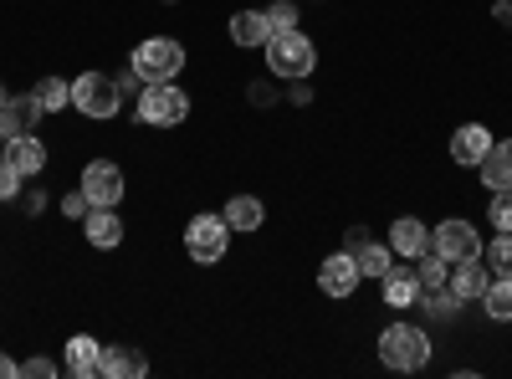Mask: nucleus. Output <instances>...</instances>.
I'll list each match as a JSON object with an SVG mask.
<instances>
[{
	"instance_id": "1",
	"label": "nucleus",
	"mask_w": 512,
	"mask_h": 379,
	"mask_svg": "<svg viewBox=\"0 0 512 379\" xmlns=\"http://www.w3.org/2000/svg\"><path fill=\"white\" fill-rule=\"evenodd\" d=\"M262 52H267L272 77H287V82H308L313 67H318V47H313L303 31H277V36H267Z\"/></svg>"
},
{
	"instance_id": "2",
	"label": "nucleus",
	"mask_w": 512,
	"mask_h": 379,
	"mask_svg": "<svg viewBox=\"0 0 512 379\" xmlns=\"http://www.w3.org/2000/svg\"><path fill=\"white\" fill-rule=\"evenodd\" d=\"M379 359L400 374H415V369L431 364V339H425V328H415V323H390L379 333Z\"/></svg>"
},
{
	"instance_id": "3",
	"label": "nucleus",
	"mask_w": 512,
	"mask_h": 379,
	"mask_svg": "<svg viewBox=\"0 0 512 379\" xmlns=\"http://www.w3.org/2000/svg\"><path fill=\"white\" fill-rule=\"evenodd\" d=\"M128 67H134L144 82H175L180 67H185V47L175 36H149L134 47V57H128Z\"/></svg>"
},
{
	"instance_id": "4",
	"label": "nucleus",
	"mask_w": 512,
	"mask_h": 379,
	"mask_svg": "<svg viewBox=\"0 0 512 379\" xmlns=\"http://www.w3.org/2000/svg\"><path fill=\"white\" fill-rule=\"evenodd\" d=\"M139 118L149 123V129H175V123L190 118V93L180 88V82H149V88L139 93Z\"/></svg>"
},
{
	"instance_id": "5",
	"label": "nucleus",
	"mask_w": 512,
	"mask_h": 379,
	"mask_svg": "<svg viewBox=\"0 0 512 379\" xmlns=\"http://www.w3.org/2000/svg\"><path fill=\"white\" fill-rule=\"evenodd\" d=\"M72 108L82 113V118H118V108H123V93H118V77H108V72H82L77 82H72Z\"/></svg>"
},
{
	"instance_id": "6",
	"label": "nucleus",
	"mask_w": 512,
	"mask_h": 379,
	"mask_svg": "<svg viewBox=\"0 0 512 379\" xmlns=\"http://www.w3.org/2000/svg\"><path fill=\"white\" fill-rule=\"evenodd\" d=\"M226 246H231V226H226V216H195L190 226H185V251H190V262H200V267H216L221 257H226Z\"/></svg>"
},
{
	"instance_id": "7",
	"label": "nucleus",
	"mask_w": 512,
	"mask_h": 379,
	"mask_svg": "<svg viewBox=\"0 0 512 379\" xmlns=\"http://www.w3.org/2000/svg\"><path fill=\"white\" fill-rule=\"evenodd\" d=\"M431 251L446 262H472V257H482V236L472 221H441L431 231Z\"/></svg>"
},
{
	"instance_id": "8",
	"label": "nucleus",
	"mask_w": 512,
	"mask_h": 379,
	"mask_svg": "<svg viewBox=\"0 0 512 379\" xmlns=\"http://www.w3.org/2000/svg\"><path fill=\"white\" fill-rule=\"evenodd\" d=\"M364 282V272H359V257L354 251H333V257H323V267H318V287L328 292L333 303H344V298H354V287Z\"/></svg>"
},
{
	"instance_id": "9",
	"label": "nucleus",
	"mask_w": 512,
	"mask_h": 379,
	"mask_svg": "<svg viewBox=\"0 0 512 379\" xmlns=\"http://www.w3.org/2000/svg\"><path fill=\"white\" fill-rule=\"evenodd\" d=\"M82 195H88V205H118L123 200V170L113 159H93L88 170H82Z\"/></svg>"
},
{
	"instance_id": "10",
	"label": "nucleus",
	"mask_w": 512,
	"mask_h": 379,
	"mask_svg": "<svg viewBox=\"0 0 512 379\" xmlns=\"http://www.w3.org/2000/svg\"><path fill=\"white\" fill-rule=\"evenodd\" d=\"M62 369H67L72 379L103 374V344L93 339V333H72V339H67V354H62Z\"/></svg>"
},
{
	"instance_id": "11",
	"label": "nucleus",
	"mask_w": 512,
	"mask_h": 379,
	"mask_svg": "<svg viewBox=\"0 0 512 379\" xmlns=\"http://www.w3.org/2000/svg\"><path fill=\"white\" fill-rule=\"evenodd\" d=\"M379 292H384V308H395V313H400V308H415V303H420V292H425V287H420L415 267H400V262H395L390 272L379 277Z\"/></svg>"
},
{
	"instance_id": "12",
	"label": "nucleus",
	"mask_w": 512,
	"mask_h": 379,
	"mask_svg": "<svg viewBox=\"0 0 512 379\" xmlns=\"http://www.w3.org/2000/svg\"><path fill=\"white\" fill-rule=\"evenodd\" d=\"M487 282H492V272H487L482 257H472V262H451V277H446V287L456 292V303H482Z\"/></svg>"
},
{
	"instance_id": "13",
	"label": "nucleus",
	"mask_w": 512,
	"mask_h": 379,
	"mask_svg": "<svg viewBox=\"0 0 512 379\" xmlns=\"http://www.w3.org/2000/svg\"><path fill=\"white\" fill-rule=\"evenodd\" d=\"M36 118H41V103L36 93H16L6 108H0V139H21L36 129Z\"/></svg>"
},
{
	"instance_id": "14",
	"label": "nucleus",
	"mask_w": 512,
	"mask_h": 379,
	"mask_svg": "<svg viewBox=\"0 0 512 379\" xmlns=\"http://www.w3.org/2000/svg\"><path fill=\"white\" fill-rule=\"evenodd\" d=\"M390 251L400 262H415L420 251H431V231H425V221H415V216H400L395 226H390Z\"/></svg>"
},
{
	"instance_id": "15",
	"label": "nucleus",
	"mask_w": 512,
	"mask_h": 379,
	"mask_svg": "<svg viewBox=\"0 0 512 379\" xmlns=\"http://www.w3.org/2000/svg\"><path fill=\"white\" fill-rule=\"evenodd\" d=\"M82 236H88L93 246H103V251H113V246L123 241V221H118V210H113V205H93L88 216H82Z\"/></svg>"
},
{
	"instance_id": "16",
	"label": "nucleus",
	"mask_w": 512,
	"mask_h": 379,
	"mask_svg": "<svg viewBox=\"0 0 512 379\" xmlns=\"http://www.w3.org/2000/svg\"><path fill=\"white\" fill-rule=\"evenodd\" d=\"M103 374L108 379H144L149 374V359L134 344H103Z\"/></svg>"
},
{
	"instance_id": "17",
	"label": "nucleus",
	"mask_w": 512,
	"mask_h": 379,
	"mask_svg": "<svg viewBox=\"0 0 512 379\" xmlns=\"http://www.w3.org/2000/svg\"><path fill=\"white\" fill-rule=\"evenodd\" d=\"M492 149V134L482 129V123H461V129L451 134V159L456 164H482Z\"/></svg>"
},
{
	"instance_id": "18",
	"label": "nucleus",
	"mask_w": 512,
	"mask_h": 379,
	"mask_svg": "<svg viewBox=\"0 0 512 379\" xmlns=\"http://www.w3.org/2000/svg\"><path fill=\"white\" fill-rule=\"evenodd\" d=\"M6 164H11V170H21V175L31 180V175H41V170H47V144H41V139H31V134H21V139H6Z\"/></svg>"
},
{
	"instance_id": "19",
	"label": "nucleus",
	"mask_w": 512,
	"mask_h": 379,
	"mask_svg": "<svg viewBox=\"0 0 512 379\" xmlns=\"http://www.w3.org/2000/svg\"><path fill=\"white\" fill-rule=\"evenodd\" d=\"M477 170H482L487 190H512V139H492V149Z\"/></svg>"
},
{
	"instance_id": "20",
	"label": "nucleus",
	"mask_w": 512,
	"mask_h": 379,
	"mask_svg": "<svg viewBox=\"0 0 512 379\" xmlns=\"http://www.w3.org/2000/svg\"><path fill=\"white\" fill-rule=\"evenodd\" d=\"M221 216H226V226H231V231H262V221H267V205L256 200V195H231Z\"/></svg>"
},
{
	"instance_id": "21",
	"label": "nucleus",
	"mask_w": 512,
	"mask_h": 379,
	"mask_svg": "<svg viewBox=\"0 0 512 379\" xmlns=\"http://www.w3.org/2000/svg\"><path fill=\"white\" fill-rule=\"evenodd\" d=\"M267 36H272V26H267V11H236L231 16V41L236 47H267Z\"/></svg>"
},
{
	"instance_id": "22",
	"label": "nucleus",
	"mask_w": 512,
	"mask_h": 379,
	"mask_svg": "<svg viewBox=\"0 0 512 379\" xmlns=\"http://www.w3.org/2000/svg\"><path fill=\"white\" fill-rule=\"evenodd\" d=\"M482 308H487V318L512 323V277H492V282H487V292H482Z\"/></svg>"
},
{
	"instance_id": "23",
	"label": "nucleus",
	"mask_w": 512,
	"mask_h": 379,
	"mask_svg": "<svg viewBox=\"0 0 512 379\" xmlns=\"http://www.w3.org/2000/svg\"><path fill=\"white\" fill-rule=\"evenodd\" d=\"M31 93H36L41 113H57V108H67V103H72V82H62V77H41Z\"/></svg>"
},
{
	"instance_id": "24",
	"label": "nucleus",
	"mask_w": 512,
	"mask_h": 379,
	"mask_svg": "<svg viewBox=\"0 0 512 379\" xmlns=\"http://www.w3.org/2000/svg\"><path fill=\"white\" fill-rule=\"evenodd\" d=\"M390 267H395V251H390V241H369V246L359 251V272H364V277H374V282H379Z\"/></svg>"
},
{
	"instance_id": "25",
	"label": "nucleus",
	"mask_w": 512,
	"mask_h": 379,
	"mask_svg": "<svg viewBox=\"0 0 512 379\" xmlns=\"http://www.w3.org/2000/svg\"><path fill=\"white\" fill-rule=\"evenodd\" d=\"M415 277H420V287H425V292H431V287H446L451 262H446V257H436V251H420V257H415Z\"/></svg>"
},
{
	"instance_id": "26",
	"label": "nucleus",
	"mask_w": 512,
	"mask_h": 379,
	"mask_svg": "<svg viewBox=\"0 0 512 379\" xmlns=\"http://www.w3.org/2000/svg\"><path fill=\"white\" fill-rule=\"evenodd\" d=\"M482 262L492 277H512V231H497V241L482 246Z\"/></svg>"
},
{
	"instance_id": "27",
	"label": "nucleus",
	"mask_w": 512,
	"mask_h": 379,
	"mask_svg": "<svg viewBox=\"0 0 512 379\" xmlns=\"http://www.w3.org/2000/svg\"><path fill=\"white\" fill-rule=\"evenodd\" d=\"M487 221H492V231H512V190H492Z\"/></svg>"
},
{
	"instance_id": "28",
	"label": "nucleus",
	"mask_w": 512,
	"mask_h": 379,
	"mask_svg": "<svg viewBox=\"0 0 512 379\" xmlns=\"http://www.w3.org/2000/svg\"><path fill=\"white\" fill-rule=\"evenodd\" d=\"M267 26H272V36H277V31H297V6H292V0H277V6H267Z\"/></svg>"
},
{
	"instance_id": "29",
	"label": "nucleus",
	"mask_w": 512,
	"mask_h": 379,
	"mask_svg": "<svg viewBox=\"0 0 512 379\" xmlns=\"http://www.w3.org/2000/svg\"><path fill=\"white\" fill-rule=\"evenodd\" d=\"M21 180H26V175L11 170V164L0 159V200H16V195H21Z\"/></svg>"
},
{
	"instance_id": "30",
	"label": "nucleus",
	"mask_w": 512,
	"mask_h": 379,
	"mask_svg": "<svg viewBox=\"0 0 512 379\" xmlns=\"http://www.w3.org/2000/svg\"><path fill=\"white\" fill-rule=\"evenodd\" d=\"M88 195H82V190H72V195H62V216H72V221H82V216H88Z\"/></svg>"
},
{
	"instance_id": "31",
	"label": "nucleus",
	"mask_w": 512,
	"mask_h": 379,
	"mask_svg": "<svg viewBox=\"0 0 512 379\" xmlns=\"http://www.w3.org/2000/svg\"><path fill=\"white\" fill-rule=\"evenodd\" d=\"M144 88H149V82H144L134 67H128V72L118 77V93H123V98H134V103H139V93H144Z\"/></svg>"
},
{
	"instance_id": "32",
	"label": "nucleus",
	"mask_w": 512,
	"mask_h": 379,
	"mask_svg": "<svg viewBox=\"0 0 512 379\" xmlns=\"http://www.w3.org/2000/svg\"><path fill=\"white\" fill-rule=\"evenodd\" d=\"M21 374H26V379H52V374H57V364H52L47 354H41V359H26V364H21Z\"/></svg>"
},
{
	"instance_id": "33",
	"label": "nucleus",
	"mask_w": 512,
	"mask_h": 379,
	"mask_svg": "<svg viewBox=\"0 0 512 379\" xmlns=\"http://www.w3.org/2000/svg\"><path fill=\"white\" fill-rule=\"evenodd\" d=\"M369 241H374V236H369L364 226H354V231H349V241H344V251H354V257H359V251H364Z\"/></svg>"
},
{
	"instance_id": "34",
	"label": "nucleus",
	"mask_w": 512,
	"mask_h": 379,
	"mask_svg": "<svg viewBox=\"0 0 512 379\" xmlns=\"http://www.w3.org/2000/svg\"><path fill=\"white\" fill-rule=\"evenodd\" d=\"M16 374H21V364L11 354H0V379H16Z\"/></svg>"
},
{
	"instance_id": "35",
	"label": "nucleus",
	"mask_w": 512,
	"mask_h": 379,
	"mask_svg": "<svg viewBox=\"0 0 512 379\" xmlns=\"http://www.w3.org/2000/svg\"><path fill=\"white\" fill-rule=\"evenodd\" d=\"M492 16H497L502 26H512V0H497V6H492Z\"/></svg>"
},
{
	"instance_id": "36",
	"label": "nucleus",
	"mask_w": 512,
	"mask_h": 379,
	"mask_svg": "<svg viewBox=\"0 0 512 379\" xmlns=\"http://www.w3.org/2000/svg\"><path fill=\"white\" fill-rule=\"evenodd\" d=\"M6 103H11V93H6V88H0V108H6Z\"/></svg>"
},
{
	"instance_id": "37",
	"label": "nucleus",
	"mask_w": 512,
	"mask_h": 379,
	"mask_svg": "<svg viewBox=\"0 0 512 379\" xmlns=\"http://www.w3.org/2000/svg\"><path fill=\"white\" fill-rule=\"evenodd\" d=\"M0 159H6V139H0Z\"/></svg>"
},
{
	"instance_id": "38",
	"label": "nucleus",
	"mask_w": 512,
	"mask_h": 379,
	"mask_svg": "<svg viewBox=\"0 0 512 379\" xmlns=\"http://www.w3.org/2000/svg\"><path fill=\"white\" fill-rule=\"evenodd\" d=\"M164 6H175V0H164Z\"/></svg>"
}]
</instances>
